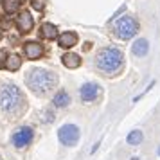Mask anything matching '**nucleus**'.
Instances as JSON below:
<instances>
[{
    "label": "nucleus",
    "instance_id": "nucleus-1",
    "mask_svg": "<svg viewBox=\"0 0 160 160\" xmlns=\"http://www.w3.org/2000/svg\"><path fill=\"white\" fill-rule=\"evenodd\" d=\"M27 108L25 95L16 85H2L0 87V110L9 117H20Z\"/></svg>",
    "mask_w": 160,
    "mask_h": 160
},
{
    "label": "nucleus",
    "instance_id": "nucleus-2",
    "mask_svg": "<svg viewBox=\"0 0 160 160\" xmlns=\"http://www.w3.org/2000/svg\"><path fill=\"white\" fill-rule=\"evenodd\" d=\"M25 83L29 90L32 92L34 95H43L51 94L52 88L58 85V76L54 72H49V70H43V68H32L27 78H25Z\"/></svg>",
    "mask_w": 160,
    "mask_h": 160
},
{
    "label": "nucleus",
    "instance_id": "nucleus-3",
    "mask_svg": "<svg viewBox=\"0 0 160 160\" xmlns=\"http://www.w3.org/2000/svg\"><path fill=\"white\" fill-rule=\"evenodd\" d=\"M124 65V54L117 47H104L95 56V67L104 76H115Z\"/></svg>",
    "mask_w": 160,
    "mask_h": 160
},
{
    "label": "nucleus",
    "instance_id": "nucleus-4",
    "mask_svg": "<svg viewBox=\"0 0 160 160\" xmlns=\"http://www.w3.org/2000/svg\"><path fill=\"white\" fill-rule=\"evenodd\" d=\"M138 32V23L133 16H122L113 23V34L119 40H130Z\"/></svg>",
    "mask_w": 160,
    "mask_h": 160
},
{
    "label": "nucleus",
    "instance_id": "nucleus-5",
    "mask_svg": "<svg viewBox=\"0 0 160 160\" xmlns=\"http://www.w3.org/2000/svg\"><path fill=\"white\" fill-rule=\"evenodd\" d=\"M58 138L63 146H76L79 140V128L76 124H65L58 130Z\"/></svg>",
    "mask_w": 160,
    "mask_h": 160
},
{
    "label": "nucleus",
    "instance_id": "nucleus-6",
    "mask_svg": "<svg viewBox=\"0 0 160 160\" xmlns=\"http://www.w3.org/2000/svg\"><path fill=\"white\" fill-rule=\"evenodd\" d=\"M32 137H34L32 128H29V126H22V128H18V130L11 135V142H13L15 148L22 149V148H27V146L32 142Z\"/></svg>",
    "mask_w": 160,
    "mask_h": 160
},
{
    "label": "nucleus",
    "instance_id": "nucleus-7",
    "mask_svg": "<svg viewBox=\"0 0 160 160\" xmlns=\"http://www.w3.org/2000/svg\"><path fill=\"white\" fill-rule=\"evenodd\" d=\"M99 95H101V87L97 83H85L79 88V97H81V101H85V102L95 101Z\"/></svg>",
    "mask_w": 160,
    "mask_h": 160
},
{
    "label": "nucleus",
    "instance_id": "nucleus-8",
    "mask_svg": "<svg viewBox=\"0 0 160 160\" xmlns=\"http://www.w3.org/2000/svg\"><path fill=\"white\" fill-rule=\"evenodd\" d=\"M32 25H34V20H32L29 11H23L16 16V27H18L20 32H29L32 29Z\"/></svg>",
    "mask_w": 160,
    "mask_h": 160
},
{
    "label": "nucleus",
    "instance_id": "nucleus-9",
    "mask_svg": "<svg viewBox=\"0 0 160 160\" xmlns=\"http://www.w3.org/2000/svg\"><path fill=\"white\" fill-rule=\"evenodd\" d=\"M23 56L27 59H38L40 56H43V47L38 42H27L23 45Z\"/></svg>",
    "mask_w": 160,
    "mask_h": 160
},
{
    "label": "nucleus",
    "instance_id": "nucleus-10",
    "mask_svg": "<svg viewBox=\"0 0 160 160\" xmlns=\"http://www.w3.org/2000/svg\"><path fill=\"white\" fill-rule=\"evenodd\" d=\"M58 45L61 49H72L74 45H78V34H76L74 31L61 32L58 36Z\"/></svg>",
    "mask_w": 160,
    "mask_h": 160
},
{
    "label": "nucleus",
    "instance_id": "nucleus-11",
    "mask_svg": "<svg viewBox=\"0 0 160 160\" xmlns=\"http://www.w3.org/2000/svg\"><path fill=\"white\" fill-rule=\"evenodd\" d=\"M148 51H149V43H148V40H144V38H138L137 42L131 45V52L135 56H146Z\"/></svg>",
    "mask_w": 160,
    "mask_h": 160
},
{
    "label": "nucleus",
    "instance_id": "nucleus-12",
    "mask_svg": "<svg viewBox=\"0 0 160 160\" xmlns=\"http://www.w3.org/2000/svg\"><path fill=\"white\" fill-rule=\"evenodd\" d=\"M22 67V58L18 56V54H11L6 58V63H4V68L9 70V72H16L18 68Z\"/></svg>",
    "mask_w": 160,
    "mask_h": 160
},
{
    "label": "nucleus",
    "instance_id": "nucleus-13",
    "mask_svg": "<svg viewBox=\"0 0 160 160\" xmlns=\"http://www.w3.org/2000/svg\"><path fill=\"white\" fill-rule=\"evenodd\" d=\"M40 36L43 38V40H54V38L58 36L56 25H54V23H43V25L40 27Z\"/></svg>",
    "mask_w": 160,
    "mask_h": 160
},
{
    "label": "nucleus",
    "instance_id": "nucleus-14",
    "mask_svg": "<svg viewBox=\"0 0 160 160\" xmlns=\"http://www.w3.org/2000/svg\"><path fill=\"white\" fill-rule=\"evenodd\" d=\"M61 61H63V65L67 68H78V67H81V58L78 54H74V52H67L65 56L61 58Z\"/></svg>",
    "mask_w": 160,
    "mask_h": 160
},
{
    "label": "nucleus",
    "instance_id": "nucleus-15",
    "mask_svg": "<svg viewBox=\"0 0 160 160\" xmlns=\"http://www.w3.org/2000/svg\"><path fill=\"white\" fill-rule=\"evenodd\" d=\"M52 102H54V106H56V108H65L67 104L70 102V95L67 94L65 90H59L58 94L54 95Z\"/></svg>",
    "mask_w": 160,
    "mask_h": 160
},
{
    "label": "nucleus",
    "instance_id": "nucleus-16",
    "mask_svg": "<svg viewBox=\"0 0 160 160\" xmlns=\"http://www.w3.org/2000/svg\"><path fill=\"white\" fill-rule=\"evenodd\" d=\"M20 6H22V0H2V8H4V11L8 15L16 13L20 9Z\"/></svg>",
    "mask_w": 160,
    "mask_h": 160
},
{
    "label": "nucleus",
    "instance_id": "nucleus-17",
    "mask_svg": "<svg viewBox=\"0 0 160 160\" xmlns=\"http://www.w3.org/2000/svg\"><path fill=\"white\" fill-rule=\"evenodd\" d=\"M142 138H144V135H142V131L133 130V131L130 133V135L126 137V142H128L130 146H137V144H140V142H142Z\"/></svg>",
    "mask_w": 160,
    "mask_h": 160
},
{
    "label": "nucleus",
    "instance_id": "nucleus-18",
    "mask_svg": "<svg viewBox=\"0 0 160 160\" xmlns=\"http://www.w3.org/2000/svg\"><path fill=\"white\" fill-rule=\"evenodd\" d=\"M158 155H160V148H158Z\"/></svg>",
    "mask_w": 160,
    "mask_h": 160
},
{
    "label": "nucleus",
    "instance_id": "nucleus-19",
    "mask_svg": "<svg viewBox=\"0 0 160 160\" xmlns=\"http://www.w3.org/2000/svg\"><path fill=\"white\" fill-rule=\"evenodd\" d=\"M0 38H2V32H0Z\"/></svg>",
    "mask_w": 160,
    "mask_h": 160
}]
</instances>
